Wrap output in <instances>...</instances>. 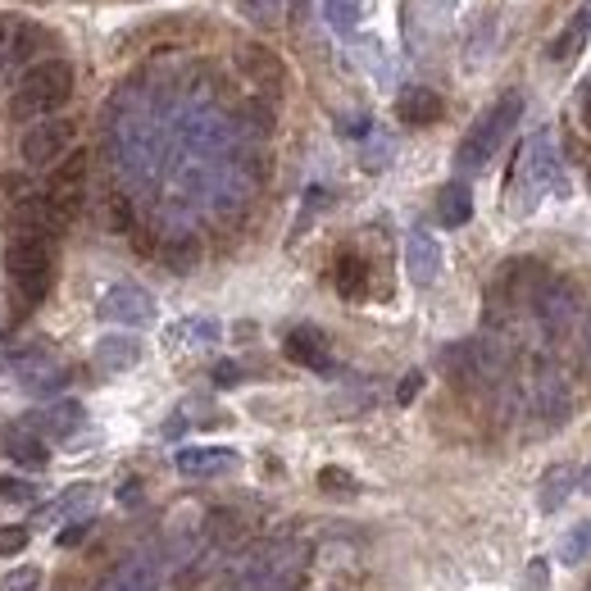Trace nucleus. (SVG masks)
Wrapping results in <instances>:
<instances>
[{
    "mask_svg": "<svg viewBox=\"0 0 591 591\" xmlns=\"http://www.w3.org/2000/svg\"><path fill=\"white\" fill-rule=\"evenodd\" d=\"M73 96V69L65 59H42L19 78V91L10 101V114L19 123H37V118H55V110H65Z\"/></svg>",
    "mask_w": 591,
    "mask_h": 591,
    "instance_id": "nucleus-1",
    "label": "nucleus"
},
{
    "mask_svg": "<svg viewBox=\"0 0 591 591\" xmlns=\"http://www.w3.org/2000/svg\"><path fill=\"white\" fill-rule=\"evenodd\" d=\"M519 114H523V96L519 91H505L501 101H496L474 128H469V137L459 141V150H455V164L464 169V173H478V169H487L491 164V155L505 146V137L514 133V123H519Z\"/></svg>",
    "mask_w": 591,
    "mask_h": 591,
    "instance_id": "nucleus-2",
    "label": "nucleus"
},
{
    "mask_svg": "<svg viewBox=\"0 0 591 591\" xmlns=\"http://www.w3.org/2000/svg\"><path fill=\"white\" fill-rule=\"evenodd\" d=\"M5 269H10V283H14L23 305H42L50 296L55 260H50V241L46 237H37V232L14 237L10 251H5Z\"/></svg>",
    "mask_w": 591,
    "mask_h": 591,
    "instance_id": "nucleus-3",
    "label": "nucleus"
},
{
    "mask_svg": "<svg viewBox=\"0 0 591 591\" xmlns=\"http://www.w3.org/2000/svg\"><path fill=\"white\" fill-rule=\"evenodd\" d=\"M442 368L459 387H491L505 378L510 368V346L501 337H474V341H459L442 355Z\"/></svg>",
    "mask_w": 591,
    "mask_h": 591,
    "instance_id": "nucleus-4",
    "label": "nucleus"
},
{
    "mask_svg": "<svg viewBox=\"0 0 591 591\" xmlns=\"http://www.w3.org/2000/svg\"><path fill=\"white\" fill-rule=\"evenodd\" d=\"M569 406H573V391H569V378L559 373L550 360L533 368V378H527L523 387V410L533 414L537 423L555 428V423H565L569 419Z\"/></svg>",
    "mask_w": 591,
    "mask_h": 591,
    "instance_id": "nucleus-5",
    "label": "nucleus"
},
{
    "mask_svg": "<svg viewBox=\"0 0 591 591\" xmlns=\"http://www.w3.org/2000/svg\"><path fill=\"white\" fill-rule=\"evenodd\" d=\"M527 309H533L542 337L559 341V337L578 323V292H573V283H565V277H550L546 273L542 283H537V292H533V300H527Z\"/></svg>",
    "mask_w": 591,
    "mask_h": 591,
    "instance_id": "nucleus-6",
    "label": "nucleus"
},
{
    "mask_svg": "<svg viewBox=\"0 0 591 591\" xmlns=\"http://www.w3.org/2000/svg\"><path fill=\"white\" fill-rule=\"evenodd\" d=\"M87 169H91V155H87V150H69L65 160L55 164V173H50L46 201H50V209H55L65 224L78 219V209H82V201H87Z\"/></svg>",
    "mask_w": 591,
    "mask_h": 591,
    "instance_id": "nucleus-7",
    "label": "nucleus"
},
{
    "mask_svg": "<svg viewBox=\"0 0 591 591\" xmlns=\"http://www.w3.org/2000/svg\"><path fill=\"white\" fill-rule=\"evenodd\" d=\"M73 141V123L69 118H37L33 128L23 133V160L33 169H50L69 155Z\"/></svg>",
    "mask_w": 591,
    "mask_h": 591,
    "instance_id": "nucleus-8",
    "label": "nucleus"
},
{
    "mask_svg": "<svg viewBox=\"0 0 591 591\" xmlns=\"http://www.w3.org/2000/svg\"><path fill=\"white\" fill-rule=\"evenodd\" d=\"M96 315H101L105 323L146 328V323H155V296H150L146 287H137V283H114V287L101 296Z\"/></svg>",
    "mask_w": 591,
    "mask_h": 591,
    "instance_id": "nucleus-9",
    "label": "nucleus"
},
{
    "mask_svg": "<svg viewBox=\"0 0 591 591\" xmlns=\"http://www.w3.org/2000/svg\"><path fill=\"white\" fill-rule=\"evenodd\" d=\"M519 182H527V201L559 186V155H555V141L542 133L523 146V160H519Z\"/></svg>",
    "mask_w": 591,
    "mask_h": 591,
    "instance_id": "nucleus-10",
    "label": "nucleus"
},
{
    "mask_svg": "<svg viewBox=\"0 0 591 591\" xmlns=\"http://www.w3.org/2000/svg\"><path fill=\"white\" fill-rule=\"evenodd\" d=\"M164 582V565L155 559V550H141L133 559H123L114 573H105L91 591H160Z\"/></svg>",
    "mask_w": 591,
    "mask_h": 591,
    "instance_id": "nucleus-11",
    "label": "nucleus"
},
{
    "mask_svg": "<svg viewBox=\"0 0 591 591\" xmlns=\"http://www.w3.org/2000/svg\"><path fill=\"white\" fill-rule=\"evenodd\" d=\"M82 406L78 400H55V406H42V410H33L27 414V428L23 432H33V437H55V442H65V437H73V432L82 428Z\"/></svg>",
    "mask_w": 591,
    "mask_h": 591,
    "instance_id": "nucleus-12",
    "label": "nucleus"
},
{
    "mask_svg": "<svg viewBox=\"0 0 591 591\" xmlns=\"http://www.w3.org/2000/svg\"><path fill=\"white\" fill-rule=\"evenodd\" d=\"M406 269H410V283L414 287H432V283H437V277H442V246H437V237L414 228L406 237Z\"/></svg>",
    "mask_w": 591,
    "mask_h": 591,
    "instance_id": "nucleus-13",
    "label": "nucleus"
},
{
    "mask_svg": "<svg viewBox=\"0 0 591 591\" xmlns=\"http://www.w3.org/2000/svg\"><path fill=\"white\" fill-rule=\"evenodd\" d=\"M173 464L186 478H219V474L237 469V451H228V446H186V451H178Z\"/></svg>",
    "mask_w": 591,
    "mask_h": 591,
    "instance_id": "nucleus-14",
    "label": "nucleus"
},
{
    "mask_svg": "<svg viewBox=\"0 0 591 591\" xmlns=\"http://www.w3.org/2000/svg\"><path fill=\"white\" fill-rule=\"evenodd\" d=\"M442 114H446V105L432 87H406L396 96V118L406 123V128H432Z\"/></svg>",
    "mask_w": 591,
    "mask_h": 591,
    "instance_id": "nucleus-15",
    "label": "nucleus"
},
{
    "mask_svg": "<svg viewBox=\"0 0 591 591\" xmlns=\"http://www.w3.org/2000/svg\"><path fill=\"white\" fill-rule=\"evenodd\" d=\"M283 351H287V360H296V364H305V368H332V351H328V337H323V328H315V323H300V328H292L287 332V341H283Z\"/></svg>",
    "mask_w": 591,
    "mask_h": 591,
    "instance_id": "nucleus-16",
    "label": "nucleus"
},
{
    "mask_svg": "<svg viewBox=\"0 0 591 591\" xmlns=\"http://www.w3.org/2000/svg\"><path fill=\"white\" fill-rule=\"evenodd\" d=\"M14 368H19L23 391H33V396H46V391H55V387H65V368H59L46 351H27Z\"/></svg>",
    "mask_w": 591,
    "mask_h": 591,
    "instance_id": "nucleus-17",
    "label": "nucleus"
},
{
    "mask_svg": "<svg viewBox=\"0 0 591 591\" xmlns=\"http://www.w3.org/2000/svg\"><path fill=\"white\" fill-rule=\"evenodd\" d=\"M587 37H591V0L587 5L559 27V33L550 37V46H546V55L555 59V65H569V59H578V50L587 46Z\"/></svg>",
    "mask_w": 591,
    "mask_h": 591,
    "instance_id": "nucleus-18",
    "label": "nucleus"
},
{
    "mask_svg": "<svg viewBox=\"0 0 591 591\" xmlns=\"http://www.w3.org/2000/svg\"><path fill=\"white\" fill-rule=\"evenodd\" d=\"M237 69L251 78V87H260V91H277V82H283V65H277V55L264 50V46H241L237 50Z\"/></svg>",
    "mask_w": 591,
    "mask_h": 591,
    "instance_id": "nucleus-19",
    "label": "nucleus"
},
{
    "mask_svg": "<svg viewBox=\"0 0 591 591\" xmlns=\"http://www.w3.org/2000/svg\"><path fill=\"white\" fill-rule=\"evenodd\" d=\"M91 360H96L101 373H128L141 360V341H133V337H101L96 351H91Z\"/></svg>",
    "mask_w": 591,
    "mask_h": 591,
    "instance_id": "nucleus-20",
    "label": "nucleus"
},
{
    "mask_svg": "<svg viewBox=\"0 0 591 591\" xmlns=\"http://www.w3.org/2000/svg\"><path fill=\"white\" fill-rule=\"evenodd\" d=\"M164 337H169V346H173V351H209L214 341H219V323H214V319H201V315H192V319L173 323Z\"/></svg>",
    "mask_w": 591,
    "mask_h": 591,
    "instance_id": "nucleus-21",
    "label": "nucleus"
},
{
    "mask_svg": "<svg viewBox=\"0 0 591 591\" xmlns=\"http://www.w3.org/2000/svg\"><path fill=\"white\" fill-rule=\"evenodd\" d=\"M573 487H578V469H573V464H555V469H546V478L537 487V510L542 514H555L573 496Z\"/></svg>",
    "mask_w": 591,
    "mask_h": 591,
    "instance_id": "nucleus-22",
    "label": "nucleus"
},
{
    "mask_svg": "<svg viewBox=\"0 0 591 591\" xmlns=\"http://www.w3.org/2000/svg\"><path fill=\"white\" fill-rule=\"evenodd\" d=\"M437 219L442 228H464L474 219V192L464 182H446L437 192Z\"/></svg>",
    "mask_w": 591,
    "mask_h": 591,
    "instance_id": "nucleus-23",
    "label": "nucleus"
},
{
    "mask_svg": "<svg viewBox=\"0 0 591 591\" xmlns=\"http://www.w3.org/2000/svg\"><path fill=\"white\" fill-rule=\"evenodd\" d=\"M237 10L260 23V27H277V23H287L305 10V0H237Z\"/></svg>",
    "mask_w": 591,
    "mask_h": 591,
    "instance_id": "nucleus-24",
    "label": "nucleus"
},
{
    "mask_svg": "<svg viewBox=\"0 0 591 591\" xmlns=\"http://www.w3.org/2000/svg\"><path fill=\"white\" fill-rule=\"evenodd\" d=\"M5 455L14 464H23V469H46V464H50L46 442L33 437V432H10V437H5Z\"/></svg>",
    "mask_w": 591,
    "mask_h": 591,
    "instance_id": "nucleus-25",
    "label": "nucleus"
},
{
    "mask_svg": "<svg viewBox=\"0 0 591 591\" xmlns=\"http://www.w3.org/2000/svg\"><path fill=\"white\" fill-rule=\"evenodd\" d=\"M337 292L346 300H360L368 292V264L360 255H351V251L337 260Z\"/></svg>",
    "mask_w": 591,
    "mask_h": 591,
    "instance_id": "nucleus-26",
    "label": "nucleus"
},
{
    "mask_svg": "<svg viewBox=\"0 0 591 591\" xmlns=\"http://www.w3.org/2000/svg\"><path fill=\"white\" fill-rule=\"evenodd\" d=\"M91 505H96V491H91V487H69V491L59 496L55 505H46V510H42V519H50V523H65V519L87 514Z\"/></svg>",
    "mask_w": 591,
    "mask_h": 591,
    "instance_id": "nucleus-27",
    "label": "nucleus"
},
{
    "mask_svg": "<svg viewBox=\"0 0 591 591\" xmlns=\"http://www.w3.org/2000/svg\"><path fill=\"white\" fill-rule=\"evenodd\" d=\"M196 260H201V241H196L192 232H178V237H169V241H164V264H169V269L186 273Z\"/></svg>",
    "mask_w": 591,
    "mask_h": 591,
    "instance_id": "nucleus-28",
    "label": "nucleus"
},
{
    "mask_svg": "<svg viewBox=\"0 0 591 591\" xmlns=\"http://www.w3.org/2000/svg\"><path fill=\"white\" fill-rule=\"evenodd\" d=\"M364 14V0H323V19L337 33H355V23Z\"/></svg>",
    "mask_w": 591,
    "mask_h": 591,
    "instance_id": "nucleus-29",
    "label": "nucleus"
},
{
    "mask_svg": "<svg viewBox=\"0 0 591 591\" xmlns=\"http://www.w3.org/2000/svg\"><path fill=\"white\" fill-rule=\"evenodd\" d=\"M587 555H591V523H578V527H569V537L559 542V559H565V565H582Z\"/></svg>",
    "mask_w": 591,
    "mask_h": 591,
    "instance_id": "nucleus-30",
    "label": "nucleus"
},
{
    "mask_svg": "<svg viewBox=\"0 0 591 591\" xmlns=\"http://www.w3.org/2000/svg\"><path fill=\"white\" fill-rule=\"evenodd\" d=\"M42 587V569L37 565H19L0 578V591H37Z\"/></svg>",
    "mask_w": 591,
    "mask_h": 591,
    "instance_id": "nucleus-31",
    "label": "nucleus"
},
{
    "mask_svg": "<svg viewBox=\"0 0 591 591\" xmlns=\"http://www.w3.org/2000/svg\"><path fill=\"white\" fill-rule=\"evenodd\" d=\"M27 537H33V533H27L23 523H5V527H0V555H19L27 546Z\"/></svg>",
    "mask_w": 591,
    "mask_h": 591,
    "instance_id": "nucleus-32",
    "label": "nucleus"
},
{
    "mask_svg": "<svg viewBox=\"0 0 591 591\" xmlns=\"http://www.w3.org/2000/svg\"><path fill=\"white\" fill-rule=\"evenodd\" d=\"M319 487H323V491H337V496H346V491H355V478H351L346 469H323V474H319Z\"/></svg>",
    "mask_w": 591,
    "mask_h": 591,
    "instance_id": "nucleus-33",
    "label": "nucleus"
},
{
    "mask_svg": "<svg viewBox=\"0 0 591 591\" xmlns=\"http://www.w3.org/2000/svg\"><path fill=\"white\" fill-rule=\"evenodd\" d=\"M0 496H5V501H33V482L27 478H0Z\"/></svg>",
    "mask_w": 591,
    "mask_h": 591,
    "instance_id": "nucleus-34",
    "label": "nucleus"
},
{
    "mask_svg": "<svg viewBox=\"0 0 591 591\" xmlns=\"http://www.w3.org/2000/svg\"><path fill=\"white\" fill-rule=\"evenodd\" d=\"M419 387H423V373L414 368V373H406V383H400V391H396V400H400V406H410V400L419 396Z\"/></svg>",
    "mask_w": 591,
    "mask_h": 591,
    "instance_id": "nucleus-35",
    "label": "nucleus"
},
{
    "mask_svg": "<svg viewBox=\"0 0 591 591\" xmlns=\"http://www.w3.org/2000/svg\"><path fill=\"white\" fill-rule=\"evenodd\" d=\"M527 582H533V591H546V582H550V565H546V559H533V565H527Z\"/></svg>",
    "mask_w": 591,
    "mask_h": 591,
    "instance_id": "nucleus-36",
    "label": "nucleus"
},
{
    "mask_svg": "<svg viewBox=\"0 0 591 591\" xmlns=\"http://www.w3.org/2000/svg\"><path fill=\"white\" fill-rule=\"evenodd\" d=\"M214 383H219V387L241 383V368H237V364H219V368H214Z\"/></svg>",
    "mask_w": 591,
    "mask_h": 591,
    "instance_id": "nucleus-37",
    "label": "nucleus"
},
{
    "mask_svg": "<svg viewBox=\"0 0 591 591\" xmlns=\"http://www.w3.org/2000/svg\"><path fill=\"white\" fill-rule=\"evenodd\" d=\"M578 105H582V123H587V133H591V78L582 82V96H578Z\"/></svg>",
    "mask_w": 591,
    "mask_h": 591,
    "instance_id": "nucleus-38",
    "label": "nucleus"
},
{
    "mask_svg": "<svg viewBox=\"0 0 591 591\" xmlns=\"http://www.w3.org/2000/svg\"><path fill=\"white\" fill-rule=\"evenodd\" d=\"M582 360H587V368H591V315H587V323H582Z\"/></svg>",
    "mask_w": 591,
    "mask_h": 591,
    "instance_id": "nucleus-39",
    "label": "nucleus"
},
{
    "mask_svg": "<svg viewBox=\"0 0 591 591\" xmlns=\"http://www.w3.org/2000/svg\"><path fill=\"white\" fill-rule=\"evenodd\" d=\"M578 487H582V491H587V496H591V464H587V469H582V474H578Z\"/></svg>",
    "mask_w": 591,
    "mask_h": 591,
    "instance_id": "nucleus-40",
    "label": "nucleus"
},
{
    "mask_svg": "<svg viewBox=\"0 0 591 591\" xmlns=\"http://www.w3.org/2000/svg\"><path fill=\"white\" fill-rule=\"evenodd\" d=\"M587 186H591V169H587Z\"/></svg>",
    "mask_w": 591,
    "mask_h": 591,
    "instance_id": "nucleus-41",
    "label": "nucleus"
}]
</instances>
